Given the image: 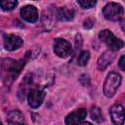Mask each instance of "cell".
Returning <instances> with one entry per match:
<instances>
[{"instance_id": "obj_16", "label": "cell", "mask_w": 125, "mask_h": 125, "mask_svg": "<svg viewBox=\"0 0 125 125\" xmlns=\"http://www.w3.org/2000/svg\"><path fill=\"white\" fill-rule=\"evenodd\" d=\"M90 59V53L88 51H83L80 53L79 57H78V60H77V63L80 65V66H84L87 64L88 61Z\"/></svg>"}, {"instance_id": "obj_18", "label": "cell", "mask_w": 125, "mask_h": 125, "mask_svg": "<svg viewBox=\"0 0 125 125\" xmlns=\"http://www.w3.org/2000/svg\"><path fill=\"white\" fill-rule=\"evenodd\" d=\"M118 64H119V67L125 71V55H123L120 59H119V62H118Z\"/></svg>"}, {"instance_id": "obj_2", "label": "cell", "mask_w": 125, "mask_h": 125, "mask_svg": "<svg viewBox=\"0 0 125 125\" xmlns=\"http://www.w3.org/2000/svg\"><path fill=\"white\" fill-rule=\"evenodd\" d=\"M99 38L102 42L105 43L106 46L109 48V50L111 51H117V50H120L123 46H124V42L115 37L114 34L108 30V29H104V30H102L99 34Z\"/></svg>"}, {"instance_id": "obj_3", "label": "cell", "mask_w": 125, "mask_h": 125, "mask_svg": "<svg viewBox=\"0 0 125 125\" xmlns=\"http://www.w3.org/2000/svg\"><path fill=\"white\" fill-rule=\"evenodd\" d=\"M103 14H104V18L106 20H109V21H117L122 16L123 9H122V7L119 4L110 2V3L106 4L104 7Z\"/></svg>"}, {"instance_id": "obj_6", "label": "cell", "mask_w": 125, "mask_h": 125, "mask_svg": "<svg viewBox=\"0 0 125 125\" xmlns=\"http://www.w3.org/2000/svg\"><path fill=\"white\" fill-rule=\"evenodd\" d=\"M110 116H111V120L114 124L120 125L123 124L124 120H125V109L124 107L119 104H115L110 107Z\"/></svg>"}, {"instance_id": "obj_7", "label": "cell", "mask_w": 125, "mask_h": 125, "mask_svg": "<svg viewBox=\"0 0 125 125\" xmlns=\"http://www.w3.org/2000/svg\"><path fill=\"white\" fill-rule=\"evenodd\" d=\"M87 111L85 108H79L75 111H72L65 118L66 124H82L83 120L86 118Z\"/></svg>"}, {"instance_id": "obj_10", "label": "cell", "mask_w": 125, "mask_h": 125, "mask_svg": "<svg viewBox=\"0 0 125 125\" xmlns=\"http://www.w3.org/2000/svg\"><path fill=\"white\" fill-rule=\"evenodd\" d=\"M6 63H7V62H6ZM7 64H8L7 67H6V66H3V68H4V70L8 71V75L11 76V78L13 79V78H15V77L20 73V71H21L22 65L24 64V62H22V61H20V62H15V61H13V63L8 62Z\"/></svg>"}, {"instance_id": "obj_13", "label": "cell", "mask_w": 125, "mask_h": 125, "mask_svg": "<svg viewBox=\"0 0 125 125\" xmlns=\"http://www.w3.org/2000/svg\"><path fill=\"white\" fill-rule=\"evenodd\" d=\"M7 122L11 123V124H21V123H23L22 114L19 110H12L8 113Z\"/></svg>"}, {"instance_id": "obj_8", "label": "cell", "mask_w": 125, "mask_h": 125, "mask_svg": "<svg viewBox=\"0 0 125 125\" xmlns=\"http://www.w3.org/2000/svg\"><path fill=\"white\" fill-rule=\"evenodd\" d=\"M21 18L28 22H35L38 20V12L34 6L26 5L21 10Z\"/></svg>"}, {"instance_id": "obj_17", "label": "cell", "mask_w": 125, "mask_h": 125, "mask_svg": "<svg viewBox=\"0 0 125 125\" xmlns=\"http://www.w3.org/2000/svg\"><path fill=\"white\" fill-rule=\"evenodd\" d=\"M77 1L78 4L84 9H90L94 7L97 3V0H77Z\"/></svg>"}, {"instance_id": "obj_14", "label": "cell", "mask_w": 125, "mask_h": 125, "mask_svg": "<svg viewBox=\"0 0 125 125\" xmlns=\"http://www.w3.org/2000/svg\"><path fill=\"white\" fill-rule=\"evenodd\" d=\"M90 114H91V118L95 121V122H102L104 120L103 118V113H102V110L98 107V106H93L90 110Z\"/></svg>"}, {"instance_id": "obj_15", "label": "cell", "mask_w": 125, "mask_h": 125, "mask_svg": "<svg viewBox=\"0 0 125 125\" xmlns=\"http://www.w3.org/2000/svg\"><path fill=\"white\" fill-rule=\"evenodd\" d=\"M1 8L5 11H11L18 5L17 0H0Z\"/></svg>"}, {"instance_id": "obj_1", "label": "cell", "mask_w": 125, "mask_h": 125, "mask_svg": "<svg viewBox=\"0 0 125 125\" xmlns=\"http://www.w3.org/2000/svg\"><path fill=\"white\" fill-rule=\"evenodd\" d=\"M121 83V76L119 73L112 71L110 72L104 84V94L107 98H111L115 92L117 91L119 85Z\"/></svg>"}, {"instance_id": "obj_5", "label": "cell", "mask_w": 125, "mask_h": 125, "mask_svg": "<svg viewBox=\"0 0 125 125\" xmlns=\"http://www.w3.org/2000/svg\"><path fill=\"white\" fill-rule=\"evenodd\" d=\"M44 97H45V94L42 90H40V89L30 90L28 93V96H27V102H28L29 106L32 108H37L43 103Z\"/></svg>"}, {"instance_id": "obj_9", "label": "cell", "mask_w": 125, "mask_h": 125, "mask_svg": "<svg viewBox=\"0 0 125 125\" xmlns=\"http://www.w3.org/2000/svg\"><path fill=\"white\" fill-rule=\"evenodd\" d=\"M22 45V39L17 35L9 34L4 37V47L8 51H14L19 49Z\"/></svg>"}, {"instance_id": "obj_4", "label": "cell", "mask_w": 125, "mask_h": 125, "mask_svg": "<svg viewBox=\"0 0 125 125\" xmlns=\"http://www.w3.org/2000/svg\"><path fill=\"white\" fill-rule=\"evenodd\" d=\"M54 52L60 58H66L71 53V46L66 40L58 38L54 44Z\"/></svg>"}, {"instance_id": "obj_11", "label": "cell", "mask_w": 125, "mask_h": 125, "mask_svg": "<svg viewBox=\"0 0 125 125\" xmlns=\"http://www.w3.org/2000/svg\"><path fill=\"white\" fill-rule=\"evenodd\" d=\"M113 58H114V55L111 50L105 51L98 60V68L100 70H104L112 62Z\"/></svg>"}, {"instance_id": "obj_12", "label": "cell", "mask_w": 125, "mask_h": 125, "mask_svg": "<svg viewBox=\"0 0 125 125\" xmlns=\"http://www.w3.org/2000/svg\"><path fill=\"white\" fill-rule=\"evenodd\" d=\"M58 18L61 21H70L74 17V11L71 8L62 7L58 10Z\"/></svg>"}]
</instances>
